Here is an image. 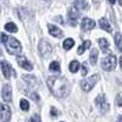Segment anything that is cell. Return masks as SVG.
<instances>
[{"mask_svg":"<svg viewBox=\"0 0 122 122\" xmlns=\"http://www.w3.org/2000/svg\"><path fill=\"white\" fill-rule=\"evenodd\" d=\"M99 26L101 27V29H104V30H106V32H111V26H110V23L107 22V20L105 18V17H101L100 20H99Z\"/></svg>","mask_w":122,"mask_h":122,"instance_id":"obj_14","label":"cell"},{"mask_svg":"<svg viewBox=\"0 0 122 122\" xmlns=\"http://www.w3.org/2000/svg\"><path fill=\"white\" fill-rule=\"evenodd\" d=\"M27 95L30 98V99H33L34 101H38L39 100V95L37 93H34V92H27Z\"/></svg>","mask_w":122,"mask_h":122,"instance_id":"obj_26","label":"cell"},{"mask_svg":"<svg viewBox=\"0 0 122 122\" xmlns=\"http://www.w3.org/2000/svg\"><path fill=\"white\" fill-rule=\"evenodd\" d=\"M78 18H79V12H78L77 7L76 6L75 7H71L70 11H68V20H70L71 25H76Z\"/></svg>","mask_w":122,"mask_h":122,"instance_id":"obj_9","label":"cell"},{"mask_svg":"<svg viewBox=\"0 0 122 122\" xmlns=\"http://www.w3.org/2000/svg\"><path fill=\"white\" fill-rule=\"evenodd\" d=\"M20 107H21L23 111H27L29 109V104H28V101L26 99H22L21 101H20Z\"/></svg>","mask_w":122,"mask_h":122,"instance_id":"obj_24","label":"cell"},{"mask_svg":"<svg viewBox=\"0 0 122 122\" xmlns=\"http://www.w3.org/2000/svg\"><path fill=\"white\" fill-rule=\"evenodd\" d=\"M117 105H118V106H121V105H122V101H121V94H118V95H117Z\"/></svg>","mask_w":122,"mask_h":122,"instance_id":"obj_31","label":"cell"},{"mask_svg":"<svg viewBox=\"0 0 122 122\" xmlns=\"http://www.w3.org/2000/svg\"><path fill=\"white\" fill-rule=\"evenodd\" d=\"M94 27H95V21H93V20H90L88 17H84L82 20V29L83 30H90Z\"/></svg>","mask_w":122,"mask_h":122,"instance_id":"obj_11","label":"cell"},{"mask_svg":"<svg viewBox=\"0 0 122 122\" xmlns=\"http://www.w3.org/2000/svg\"><path fill=\"white\" fill-rule=\"evenodd\" d=\"M1 70H3V73H4V76L6 77V79H9V78H10V76H11L12 70H11V67H10L9 62H6L5 60H3V61H1Z\"/></svg>","mask_w":122,"mask_h":122,"instance_id":"obj_13","label":"cell"},{"mask_svg":"<svg viewBox=\"0 0 122 122\" xmlns=\"http://www.w3.org/2000/svg\"><path fill=\"white\" fill-rule=\"evenodd\" d=\"M48 87L51 90V93L59 98L66 97L70 93V83L67 82V79L60 76H54V77H49L48 81Z\"/></svg>","mask_w":122,"mask_h":122,"instance_id":"obj_1","label":"cell"},{"mask_svg":"<svg viewBox=\"0 0 122 122\" xmlns=\"http://www.w3.org/2000/svg\"><path fill=\"white\" fill-rule=\"evenodd\" d=\"M73 45H75V40H73L72 38L65 39V42H64V44H62V46H64V49H65V50H70Z\"/></svg>","mask_w":122,"mask_h":122,"instance_id":"obj_19","label":"cell"},{"mask_svg":"<svg viewBox=\"0 0 122 122\" xmlns=\"http://www.w3.org/2000/svg\"><path fill=\"white\" fill-rule=\"evenodd\" d=\"M38 49H39V51H40V54L42 55H44V56H49V54L53 51V46L50 45L46 40H40L39 42V45H38Z\"/></svg>","mask_w":122,"mask_h":122,"instance_id":"obj_6","label":"cell"},{"mask_svg":"<svg viewBox=\"0 0 122 122\" xmlns=\"http://www.w3.org/2000/svg\"><path fill=\"white\" fill-rule=\"evenodd\" d=\"M118 4H120V5H122V1H121V0H118Z\"/></svg>","mask_w":122,"mask_h":122,"instance_id":"obj_33","label":"cell"},{"mask_svg":"<svg viewBox=\"0 0 122 122\" xmlns=\"http://www.w3.org/2000/svg\"><path fill=\"white\" fill-rule=\"evenodd\" d=\"M115 42H116V45H117V49L121 50V33L117 32L115 34Z\"/></svg>","mask_w":122,"mask_h":122,"instance_id":"obj_25","label":"cell"},{"mask_svg":"<svg viewBox=\"0 0 122 122\" xmlns=\"http://www.w3.org/2000/svg\"><path fill=\"white\" fill-rule=\"evenodd\" d=\"M7 38H9V37H7V36H6L5 33H1V34H0V39H1V42H3L4 44L6 43V40H7Z\"/></svg>","mask_w":122,"mask_h":122,"instance_id":"obj_27","label":"cell"},{"mask_svg":"<svg viewBox=\"0 0 122 122\" xmlns=\"http://www.w3.org/2000/svg\"><path fill=\"white\" fill-rule=\"evenodd\" d=\"M3 99L6 101V103H10L12 99L11 97V86L10 84H4L3 87Z\"/></svg>","mask_w":122,"mask_h":122,"instance_id":"obj_10","label":"cell"},{"mask_svg":"<svg viewBox=\"0 0 122 122\" xmlns=\"http://www.w3.org/2000/svg\"><path fill=\"white\" fill-rule=\"evenodd\" d=\"M11 118V111L6 104H0V121H9Z\"/></svg>","mask_w":122,"mask_h":122,"instance_id":"obj_7","label":"cell"},{"mask_svg":"<svg viewBox=\"0 0 122 122\" xmlns=\"http://www.w3.org/2000/svg\"><path fill=\"white\" fill-rule=\"evenodd\" d=\"M5 46H6V51L10 55H18L21 53V44L16 38H7Z\"/></svg>","mask_w":122,"mask_h":122,"instance_id":"obj_2","label":"cell"},{"mask_svg":"<svg viewBox=\"0 0 122 122\" xmlns=\"http://www.w3.org/2000/svg\"><path fill=\"white\" fill-rule=\"evenodd\" d=\"M79 66H81V65H79L78 61H72V62L70 64V71H71L72 73H76L77 71H78V68H79Z\"/></svg>","mask_w":122,"mask_h":122,"instance_id":"obj_20","label":"cell"},{"mask_svg":"<svg viewBox=\"0 0 122 122\" xmlns=\"http://www.w3.org/2000/svg\"><path fill=\"white\" fill-rule=\"evenodd\" d=\"M98 43L100 44L101 50H103L104 53L109 54V42H107V40L105 38H100V39H98Z\"/></svg>","mask_w":122,"mask_h":122,"instance_id":"obj_15","label":"cell"},{"mask_svg":"<svg viewBox=\"0 0 122 122\" xmlns=\"http://www.w3.org/2000/svg\"><path fill=\"white\" fill-rule=\"evenodd\" d=\"M90 45H92V43L89 42V40H86V42H84L82 45H81L79 48H78V51H77V53H78V55H82L87 49H89V48H90Z\"/></svg>","mask_w":122,"mask_h":122,"instance_id":"obj_18","label":"cell"},{"mask_svg":"<svg viewBox=\"0 0 122 122\" xmlns=\"http://www.w3.org/2000/svg\"><path fill=\"white\" fill-rule=\"evenodd\" d=\"M4 27H5V29L7 30V32H17V27H16V25L12 23V22L6 23Z\"/></svg>","mask_w":122,"mask_h":122,"instance_id":"obj_21","label":"cell"},{"mask_svg":"<svg viewBox=\"0 0 122 122\" xmlns=\"http://www.w3.org/2000/svg\"><path fill=\"white\" fill-rule=\"evenodd\" d=\"M50 115H51V116H57L59 115L57 114V110L55 107H51V110H50Z\"/></svg>","mask_w":122,"mask_h":122,"instance_id":"obj_28","label":"cell"},{"mask_svg":"<svg viewBox=\"0 0 122 122\" xmlns=\"http://www.w3.org/2000/svg\"><path fill=\"white\" fill-rule=\"evenodd\" d=\"M17 64L21 66L22 68L27 70V71H32L33 70V65L26 59V56H22V55L17 56Z\"/></svg>","mask_w":122,"mask_h":122,"instance_id":"obj_8","label":"cell"},{"mask_svg":"<svg viewBox=\"0 0 122 122\" xmlns=\"http://www.w3.org/2000/svg\"><path fill=\"white\" fill-rule=\"evenodd\" d=\"M48 28H49V32L53 37H56V38H61L64 36V32L61 30L60 28H57L56 26L54 25H48Z\"/></svg>","mask_w":122,"mask_h":122,"instance_id":"obj_12","label":"cell"},{"mask_svg":"<svg viewBox=\"0 0 122 122\" xmlns=\"http://www.w3.org/2000/svg\"><path fill=\"white\" fill-rule=\"evenodd\" d=\"M30 121H40V117L37 116V115H34V116L30 117Z\"/></svg>","mask_w":122,"mask_h":122,"instance_id":"obj_30","label":"cell"},{"mask_svg":"<svg viewBox=\"0 0 122 122\" xmlns=\"http://www.w3.org/2000/svg\"><path fill=\"white\" fill-rule=\"evenodd\" d=\"M49 70L51 71V72H60V65H59V62L53 61V62L50 64V66H49Z\"/></svg>","mask_w":122,"mask_h":122,"instance_id":"obj_22","label":"cell"},{"mask_svg":"<svg viewBox=\"0 0 122 122\" xmlns=\"http://www.w3.org/2000/svg\"><path fill=\"white\" fill-rule=\"evenodd\" d=\"M87 72H88V68H87L86 64H83V65H82V75H83V76H86V75H87Z\"/></svg>","mask_w":122,"mask_h":122,"instance_id":"obj_29","label":"cell"},{"mask_svg":"<svg viewBox=\"0 0 122 122\" xmlns=\"http://www.w3.org/2000/svg\"><path fill=\"white\" fill-rule=\"evenodd\" d=\"M115 66H116V56L115 55L109 54L106 57L103 59V61H101V67L105 71H112L115 68Z\"/></svg>","mask_w":122,"mask_h":122,"instance_id":"obj_3","label":"cell"},{"mask_svg":"<svg viewBox=\"0 0 122 122\" xmlns=\"http://www.w3.org/2000/svg\"><path fill=\"white\" fill-rule=\"evenodd\" d=\"M95 105H97V107L101 111V112H107L109 111V104H107V101H106V99H105V97L103 94H100L99 97H97Z\"/></svg>","mask_w":122,"mask_h":122,"instance_id":"obj_5","label":"cell"},{"mask_svg":"<svg viewBox=\"0 0 122 122\" xmlns=\"http://www.w3.org/2000/svg\"><path fill=\"white\" fill-rule=\"evenodd\" d=\"M23 81L28 82V84H29L30 87L36 86V83H37V78H36L34 76H32V75H26V76H23Z\"/></svg>","mask_w":122,"mask_h":122,"instance_id":"obj_16","label":"cell"},{"mask_svg":"<svg viewBox=\"0 0 122 122\" xmlns=\"http://www.w3.org/2000/svg\"><path fill=\"white\" fill-rule=\"evenodd\" d=\"M107 1H109V3L111 4V5H114V4L116 3V0H107Z\"/></svg>","mask_w":122,"mask_h":122,"instance_id":"obj_32","label":"cell"},{"mask_svg":"<svg viewBox=\"0 0 122 122\" xmlns=\"http://www.w3.org/2000/svg\"><path fill=\"white\" fill-rule=\"evenodd\" d=\"M75 5L81 9V10H84L87 9V3H86V0H75Z\"/></svg>","mask_w":122,"mask_h":122,"instance_id":"obj_23","label":"cell"},{"mask_svg":"<svg viewBox=\"0 0 122 122\" xmlns=\"http://www.w3.org/2000/svg\"><path fill=\"white\" fill-rule=\"evenodd\" d=\"M89 61L92 65H95L98 61V49H93L90 51V56H89Z\"/></svg>","mask_w":122,"mask_h":122,"instance_id":"obj_17","label":"cell"},{"mask_svg":"<svg viewBox=\"0 0 122 122\" xmlns=\"http://www.w3.org/2000/svg\"><path fill=\"white\" fill-rule=\"evenodd\" d=\"M99 81V76L98 75H94V76H92L87 79H83L82 82H81V87H82V89L84 92H90L92 88L94 87V84Z\"/></svg>","mask_w":122,"mask_h":122,"instance_id":"obj_4","label":"cell"}]
</instances>
